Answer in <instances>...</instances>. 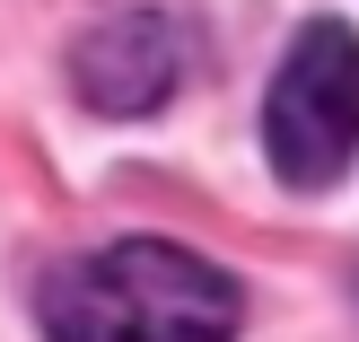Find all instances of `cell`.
Here are the masks:
<instances>
[{"label": "cell", "instance_id": "1", "mask_svg": "<svg viewBox=\"0 0 359 342\" xmlns=\"http://www.w3.org/2000/svg\"><path fill=\"white\" fill-rule=\"evenodd\" d=\"M44 342H237V281L167 237H123L53 272Z\"/></svg>", "mask_w": 359, "mask_h": 342}, {"label": "cell", "instance_id": "3", "mask_svg": "<svg viewBox=\"0 0 359 342\" xmlns=\"http://www.w3.org/2000/svg\"><path fill=\"white\" fill-rule=\"evenodd\" d=\"M175 79H184V44H175V27L158 9L105 18V27L79 35V53H70V88H79L97 114H114V123L158 114V105L175 97Z\"/></svg>", "mask_w": 359, "mask_h": 342}, {"label": "cell", "instance_id": "2", "mask_svg": "<svg viewBox=\"0 0 359 342\" xmlns=\"http://www.w3.org/2000/svg\"><path fill=\"white\" fill-rule=\"evenodd\" d=\"M263 150L307 193L351 176V158H359V35L342 18H316L280 53L272 97H263Z\"/></svg>", "mask_w": 359, "mask_h": 342}]
</instances>
